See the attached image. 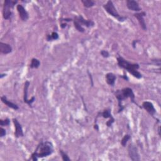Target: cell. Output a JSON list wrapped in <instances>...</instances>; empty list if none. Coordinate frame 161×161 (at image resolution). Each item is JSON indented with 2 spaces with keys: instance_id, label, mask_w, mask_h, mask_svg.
Segmentation results:
<instances>
[{
  "instance_id": "obj_1",
  "label": "cell",
  "mask_w": 161,
  "mask_h": 161,
  "mask_svg": "<svg viewBox=\"0 0 161 161\" xmlns=\"http://www.w3.org/2000/svg\"><path fill=\"white\" fill-rule=\"evenodd\" d=\"M54 146L52 142L49 141H42L39 143L34 152L32 154L33 161H37L39 158H44L52 154Z\"/></svg>"
},
{
  "instance_id": "obj_2",
  "label": "cell",
  "mask_w": 161,
  "mask_h": 161,
  "mask_svg": "<svg viewBox=\"0 0 161 161\" xmlns=\"http://www.w3.org/2000/svg\"><path fill=\"white\" fill-rule=\"evenodd\" d=\"M118 65L122 68L126 70L129 73H130L133 77L137 79H141L142 78V74L138 71L139 69V65L138 64H132L129 62L128 61L125 60L121 56L117 57Z\"/></svg>"
},
{
  "instance_id": "obj_3",
  "label": "cell",
  "mask_w": 161,
  "mask_h": 161,
  "mask_svg": "<svg viewBox=\"0 0 161 161\" xmlns=\"http://www.w3.org/2000/svg\"><path fill=\"white\" fill-rule=\"evenodd\" d=\"M115 95L118 101V113L123 111L124 107L122 105V101L127 98H130L132 102L135 103V95L133 90L130 88H125L121 90H117L115 92Z\"/></svg>"
},
{
  "instance_id": "obj_4",
  "label": "cell",
  "mask_w": 161,
  "mask_h": 161,
  "mask_svg": "<svg viewBox=\"0 0 161 161\" xmlns=\"http://www.w3.org/2000/svg\"><path fill=\"white\" fill-rule=\"evenodd\" d=\"M103 8H104V9L105 10V11L109 15L112 16L113 17H114L115 18L117 19L118 21H119L120 22H123L126 19V17L120 16L119 15V13H118L112 1H110V0L109 1H108L107 3L103 5Z\"/></svg>"
},
{
  "instance_id": "obj_5",
  "label": "cell",
  "mask_w": 161,
  "mask_h": 161,
  "mask_svg": "<svg viewBox=\"0 0 161 161\" xmlns=\"http://www.w3.org/2000/svg\"><path fill=\"white\" fill-rule=\"evenodd\" d=\"M18 3V1H13V0H5L3 5V15L5 20L10 19L13 14L12 10L15 5Z\"/></svg>"
},
{
  "instance_id": "obj_6",
  "label": "cell",
  "mask_w": 161,
  "mask_h": 161,
  "mask_svg": "<svg viewBox=\"0 0 161 161\" xmlns=\"http://www.w3.org/2000/svg\"><path fill=\"white\" fill-rule=\"evenodd\" d=\"M128 152L129 157L133 161H138L140 160V155L139 154L137 148L133 146V144H130L128 148Z\"/></svg>"
},
{
  "instance_id": "obj_7",
  "label": "cell",
  "mask_w": 161,
  "mask_h": 161,
  "mask_svg": "<svg viewBox=\"0 0 161 161\" xmlns=\"http://www.w3.org/2000/svg\"><path fill=\"white\" fill-rule=\"evenodd\" d=\"M30 82L29 81H27L25 83L24 85V95H23V101L25 103L29 105L30 106L32 107V104L35 101V97L33 96L31 99H28V90L30 86Z\"/></svg>"
},
{
  "instance_id": "obj_8",
  "label": "cell",
  "mask_w": 161,
  "mask_h": 161,
  "mask_svg": "<svg viewBox=\"0 0 161 161\" xmlns=\"http://www.w3.org/2000/svg\"><path fill=\"white\" fill-rule=\"evenodd\" d=\"M13 122L15 125V136L16 138H20L24 136V133L23 131L22 126L21 124L19 123L18 120L16 118H13Z\"/></svg>"
},
{
  "instance_id": "obj_9",
  "label": "cell",
  "mask_w": 161,
  "mask_h": 161,
  "mask_svg": "<svg viewBox=\"0 0 161 161\" xmlns=\"http://www.w3.org/2000/svg\"><path fill=\"white\" fill-rule=\"evenodd\" d=\"M135 18H136L139 23L140 27H142V29L143 30H147V26H146V23L145 22V20H144V17L146 16V12H141L140 13H134L133 14Z\"/></svg>"
},
{
  "instance_id": "obj_10",
  "label": "cell",
  "mask_w": 161,
  "mask_h": 161,
  "mask_svg": "<svg viewBox=\"0 0 161 161\" xmlns=\"http://www.w3.org/2000/svg\"><path fill=\"white\" fill-rule=\"evenodd\" d=\"M74 20H75L76 22H78L81 25L82 27V25H85L86 27L90 28V27H94V25H95V23L93 22L92 20H85L81 15L75 17Z\"/></svg>"
},
{
  "instance_id": "obj_11",
  "label": "cell",
  "mask_w": 161,
  "mask_h": 161,
  "mask_svg": "<svg viewBox=\"0 0 161 161\" xmlns=\"http://www.w3.org/2000/svg\"><path fill=\"white\" fill-rule=\"evenodd\" d=\"M17 11L19 13V16L21 20L23 22H26L29 18V15L27 11L25 10V8L22 5H18L17 7Z\"/></svg>"
},
{
  "instance_id": "obj_12",
  "label": "cell",
  "mask_w": 161,
  "mask_h": 161,
  "mask_svg": "<svg viewBox=\"0 0 161 161\" xmlns=\"http://www.w3.org/2000/svg\"><path fill=\"white\" fill-rule=\"evenodd\" d=\"M142 107L143 109L152 116H154L156 113V110L154 108V105L152 104L150 101H144L142 104Z\"/></svg>"
},
{
  "instance_id": "obj_13",
  "label": "cell",
  "mask_w": 161,
  "mask_h": 161,
  "mask_svg": "<svg viewBox=\"0 0 161 161\" xmlns=\"http://www.w3.org/2000/svg\"><path fill=\"white\" fill-rule=\"evenodd\" d=\"M126 6L129 10L133 11V12H138L142 10L141 8L139 6V3L136 1H133V0H127Z\"/></svg>"
},
{
  "instance_id": "obj_14",
  "label": "cell",
  "mask_w": 161,
  "mask_h": 161,
  "mask_svg": "<svg viewBox=\"0 0 161 161\" xmlns=\"http://www.w3.org/2000/svg\"><path fill=\"white\" fill-rule=\"evenodd\" d=\"M0 52L3 54H8L12 52V47L10 45L0 42Z\"/></svg>"
},
{
  "instance_id": "obj_15",
  "label": "cell",
  "mask_w": 161,
  "mask_h": 161,
  "mask_svg": "<svg viewBox=\"0 0 161 161\" xmlns=\"http://www.w3.org/2000/svg\"><path fill=\"white\" fill-rule=\"evenodd\" d=\"M105 78H106V81L108 85L111 86H114L116 81V75L112 72H109L106 75Z\"/></svg>"
},
{
  "instance_id": "obj_16",
  "label": "cell",
  "mask_w": 161,
  "mask_h": 161,
  "mask_svg": "<svg viewBox=\"0 0 161 161\" xmlns=\"http://www.w3.org/2000/svg\"><path fill=\"white\" fill-rule=\"evenodd\" d=\"M1 99L2 101V102L4 104H5L6 106H8L9 108H12V109H13L15 110H17V109H19V107H18V106L17 105H16V104L11 102V101H8L7 99V98H6V96H2Z\"/></svg>"
},
{
  "instance_id": "obj_17",
  "label": "cell",
  "mask_w": 161,
  "mask_h": 161,
  "mask_svg": "<svg viewBox=\"0 0 161 161\" xmlns=\"http://www.w3.org/2000/svg\"><path fill=\"white\" fill-rule=\"evenodd\" d=\"M40 65V62L39 61V60H38L37 59L35 58H33L32 59V62L30 64V67L32 69H37L39 67Z\"/></svg>"
},
{
  "instance_id": "obj_18",
  "label": "cell",
  "mask_w": 161,
  "mask_h": 161,
  "mask_svg": "<svg viewBox=\"0 0 161 161\" xmlns=\"http://www.w3.org/2000/svg\"><path fill=\"white\" fill-rule=\"evenodd\" d=\"M81 3L83 4L84 6L86 8H91L93 6H95V3L92 1V0H82Z\"/></svg>"
},
{
  "instance_id": "obj_19",
  "label": "cell",
  "mask_w": 161,
  "mask_h": 161,
  "mask_svg": "<svg viewBox=\"0 0 161 161\" xmlns=\"http://www.w3.org/2000/svg\"><path fill=\"white\" fill-rule=\"evenodd\" d=\"M101 115L103 116V117L104 118H109V119H111V118H113V116L111 114V109H106L105 110H104V112L101 113Z\"/></svg>"
},
{
  "instance_id": "obj_20",
  "label": "cell",
  "mask_w": 161,
  "mask_h": 161,
  "mask_svg": "<svg viewBox=\"0 0 161 161\" xmlns=\"http://www.w3.org/2000/svg\"><path fill=\"white\" fill-rule=\"evenodd\" d=\"M59 39V34L55 32H54L52 33L51 35H48L47 37V40L48 41H52V40H57Z\"/></svg>"
},
{
  "instance_id": "obj_21",
  "label": "cell",
  "mask_w": 161,
  "mask_h": 161,
  "mask_svg": "<svg viewBox=\"0 0 161 161\" xmlns=\"http://www.w3.org/2000/svg\"><path fill=\"white\" fill-rule=\"evenodd\" d=\"M130 138H131V137H130V135H129V134L125 135V136L123 137V139H122V140H121L122 146L123 147H125L126 145L127 142H128V141L130 139Z\"/></svg>"
},
{
  "instance_id": "obj_22",
  "label": "cell",
  "mask_w": 161,
  "mask_h": 161,
  "mask_svg": "<svg viewBox=\"0 0 161 161\" xmlns=\"http://www.w3.org/2000/svg\"><path fill=\"white\" fill-rule=\"evenodd\" d=\"M74 27H75V29L77 30L78 32L83 33V32H84V31H85V30H84V29L81 26V25L78 22H76L75 20H74Z\"/></svg>"
},
{
  "instance_id": "obj_23",
  "label": "cell",
  "mask_w": 161,
  "mask_h": 161,
  "mask_svg": "<svg viewBox=\"0 0 161 161\" xmlns=\"http://www.w3.org/2000/svg\"><path fill=\"white\" fill-rule=\"evenodd\" d=\"M60 154L62 156V160H64V161H69L71 160V159L69 157V156H67V154L65 153V152H64L62 150H60Z\"/></svg>"
},
{
  "instance_id": "obj_24",
  "label": "cell",
  "mask_w": 161,
  "mask_h": 161,
  "mask_svg": "<svg viewBox=\"0 0 161 161\" xmlns=\"http://www.w3.org/2000/svg\"><path fill=\"white\" fill-rule=\"evenodd\" d=\"M10 120L8 118H6L5 120H0V125L2 126H8L10 125Z\"/></svg>"
},
{
  "instance_id": "obj_25",
  "label": "cell",
  "mask_w": 161,
  "mask_h": 161,
  "mask_svg": "<svg viewBox=\"0 0 161 161\" xmlns=\"http://www.w3.org/2000/svg\"><path fill=\"white\" fill-rule=\"evenodd\" d=\"M100 53H101V55L105 58H108L109 57V54L108 51H106V50H101Z\"/></svg>"
},
{
  "instance_id": "obj_26",
  "label": "cell",
  "mask_w": 161,
  "mask_h": 161,
  "mask_svg": "<svg viewBox=\"0 0 161 161\" xmlns=\"http://www.w3.org/2000/svg\"><path fill=\"white\" fill-rule=\"evenodd\" d=\"M6 134V130L3 129L2 126L1 127V129H0V137H3L4 136H5Z\"/></svg>"
},
{
  "instance_id": "obj_27",
  "label": "cell",
  "mask_w": 161,
  "mask_h": 161,
  "mask_svg": "<svg viewBox=\"0 0 161 161\" xmlns=\"http://www.w3.org/2000/svg\"><path fill=\"white\" fill-rule=\"evenodd\" d=\"M61 27H62V29H64V28L67 26V24H66V23H62V24L61 25Z\"/></svg>"
},
{
  "instance_id": "obj_28",
  "label": "cell",
  "mask_w": 161,
  "mask_h": 161,
  "mask_svg": "<svg viewBox=\"0 0 161 161\" xmlns=\"http://www.w3.org/2000/svg\"><path fill=\"white\" fill-rule=\"evenodd\" d=\"M5 76H6V74H1V75H0V78L2 79L3 77H5Z\"/></svg>"
}]
</instances>
